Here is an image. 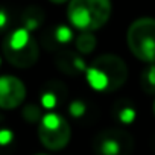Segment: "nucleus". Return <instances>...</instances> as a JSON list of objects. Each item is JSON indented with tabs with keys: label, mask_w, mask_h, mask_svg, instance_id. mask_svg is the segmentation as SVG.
<instances>
[{
	"label": "nucleus",
	"mask_w": 155,
	"mask_h": 155,
	"mask_svg": "<svg viewBox=\"0 0 155 155\" xmlns=\"http://www.w3.org/2000/svg\"><path fill=\"white\" fill-rule=\"evenodd\" d=\"M59 88H62L61 82H58L55 87H47L44 90V93L41 94V102H43V107L44 108L53 110L56 105L61 104V101L65 96V88L61 90V91H59Z\"/></svg>",
	"instance_id": "nucleus-9"
},
{
	"label": "nucleus",
	"mask_w": 155,
	"mask_h": 155,
	"mask_svg": "<svg viewBox=\"0 0 155 155\" xmlns=\"http://www.w3.org/2000/svg\"><path fill=\"white\" fill-rule=\"evenodd\" d=\"M21 20H23V28L28 29L29 32H32V31L38 29L43 25V21H44V12L40 8L32 6V8H28L23 12Z\"/></svg>",
	"instance_id": "nucleus-10"
},
{
	"label": "nucleus",
	"mask_w": 155,
	"mask_h": 155,
	"mask_svg": "<svg viewBox=\"0 0 155 155\" xmlns=\"http://www.w3.org/2000/svg\"><path fill=\"white\" fill-rule=\"evenodd\" d=\"M126 44L131 53L147 64H155V18L134 20L126 32Z\"/></svg>",
	"instance_id": "nucleus-4"
},
{
	"label": "nucleus",
	"mask_w": 155,
	"mask_h": 155,
	"mask_svg": "<svg viewBox=\"0 0 155 155\" xmlns=\"http://www.w3.org/2000/svg\"><path fill=\"white\" fill-rule=\"evenodd\" d=\"M38 138L49 150L64 149L71 138L70 123L58 113H47L38 125Z\"/></svg>",
	"instance_id": "nucleus-5"
},
{
	"label": "nucleus",
	"mask_w": 155,
	"mask_h": 155,
	"mask_svg": "<svg viewBox=\"0 0 155 155\" xmlns=\"http://www.w3.org/2000/svg\"><path fill=\"white\" fill-rule=\"evenodd\" d=\"M2 50L6 61L18 68L32 67L40 58V46L34 35L25 28L9 32L3 40Z\"/></svg>",
	"instance_id": "nucleus-3"
},
{
	"label": "nucleus",
	"mask_w": 155,
	"mask_h": 155,
	"mask_svg": "<svg viewBox=\"0 0 155 155\" xmlns=\"http://www.w3.org/2000/svg\"><path fill=\"white\" fill-rule=\"evenodd\" d=\"M71 38H73V32L70 31V28H67V26H58V28H55V41L56 43L65 44Z\"/></svg>",
	"instance_id": "nucleus-13"
},
{
	"label": "nucleus",
	"mask_w": 155,
	"mask_h": 155,
	"mask_svg": "<svg viewBox=\"0 0 155 155\" xmlns=\"http://www.w3.org/2000/svg\"><path fill=\"white\" fill-rule=\"evenodd\" d=\"M111 9V0H70L67 18L76 29L94 32L108 23Z\"/></svg>",
	"instance_id": "nucleus-2"
},
{
	"label": "nucleus",
	"mask_w": 155,
	"mask_h": 155,
	"mask_svg": "<svg viewBox=\"0 0 155 155\" xmlns=\"http://www.w3.org/2000/svg\"><path fill=\"white\" fill-rule=\"evenodd\" d=\"M152 111H153V114H155V101H153V104H152Z\"/></svg>",
	"instance_id": "nucleus-19"
},
{
	"label": "nucleus",
	"mask_w": 155,
	"mask_h": 155,
	"mask_svg": "<svg viewBox=\"0 0 155 155\" xmlns=\"http://www.w3.org/2000/svg\"><path fill=\"white\" fill-rule=\"evenodd\" d=\"M37 155H47V153H37Z\"/></svg>",
	"instance_id": "nucleus-20"
},
{
	"label": "nucleus",
	"mask_w": 155,
	"mask_h": 155,
	"mask_svg": "<svg viewBox=\"0 0 155 155\" xmlns=\"http://www.w3.org/2000/svg\"><path fill=\"white\" fill-rule=\"evenodd\" d=\"M8 26H9V14L5 6L0 5V34L5 32L8 29Z\"/></svg>",
	"instance_id": "nucleus-17"
},
{
	"label": "nucleus",
	"mask_w": 155,
	"mask_h": 155,
	"mask_svg": "<svg viewBox=\"0 0 155 155\" xmlns=\"http://www.w3.org/2000/svg\"><path fill=\"white\" fill-rule=\"evenodd\" d=\"M23 117H25L28 122L34 123V122H40V120L43 119V114H41V110H40L38 107H35V105H28V107L23 110Z\"/></svg>",
	"instance_id": "nucleus-14"
},
{
	"label": "nucleus",
	"mask_w": 155,
	"mask_h": 155,
	"mask_svg": "<svg viewBox=\"0 0 155 155\" xmlns=\"http://www.w3.org/2000/svg\"><path fill=\"white\" fill-rule=\"evenodd\" d=\"M117 117L123 123H131L135 119V110L131 105H128V107H119L117 108Z\"/></svg>",
	"instance_id": "nucleus-15"
},
{
	"label": "nucleus",
	"mask_w": 155,
	"mask_h": 155,
	"mask_svg": "<svg viewBox=\"0 0 155 155\" xmlns=\"http://www.w3.org/2000/svg\"><path fill=\"white\" fill-rule=\"evenodd\" d=\"M56 67L65 73V74H70V76H76L82 71L87 70L85 67V62L82 61V58L71 52V50H61L58 55H56Z\"/></svg>",
	"instance_id": "nucleus-8"
},
{
	"label": "nucleus",
	"mask_w": 155,
	"mask_h": 155,
	"mask_svg": "<svg viewBox=\"0 0 155 155\" xmlns=\"http://www.w3.org/2000/svg\"><path fill=\"white\" fill-rule=\"evenodd\" d=\"M26 97V87L21 79L11 74L0 76V108L14 110L23 104Z\"/></svg>",
	"instance_id": "nucleus-7"
},
{
	"label": "nucleus",
	"mask_w": 155,
	"mask_h": 155,
	"mask_svg": "<svg viewBox=\"0 0 155 155\" xmlns=\"http://www.w3.org/2000/svg\"><path fill=\"white\" fill-rule=\"evenodd\" d=\"M141 88L147 94H155V64H149L140 76Z\"/></svg>",
	"instance_id": "nucleus-12"
},
{
	"label": "nucleus",
	"mask_w": 155,
	"mask_h": 155,
	"mask_svg": "<svg viewBox=\"0 0 155 155\" xmlns=\"http://www.w3.org/2000/svg\"><path fill=\"white\" fill-rule=\"evenodd\" d=\"M52 3H56V5H61V3H65V2H70V0H50Z\"/></svg>",
	"instance_id": "nucleus-18"
},
{
	"label": "nucleus",
	"mask_w": 155,
	"mask_h": 155,
	"mask_svg": "<svg viewBox=\"0 0 155 155\" xmlns=\"http://www.w3.org/2000/svg\"><path fill=\"white\" fill-rule=\"evenodd\" d=\"M87 82L96 91L113 93L123 87L128 78V67L125 61L113 53L97 56L85 70Z\"/></svg>",
	"instance_id": "nucleus-1"
},
{
	"label": "nucleus",
	"mask_w": 155,
	"mask_h": 155,
	"mask_svg": "<svg viewBox=\"0 0 155 155\" xmlns=\"http://www.w3.org/2000/svg\"><path fill=\"white\" fill-rule=\"evenodd\" d=\"M134 138L129 132L120 128H108L96 134L93 150L96 155H131Z\"/></svg>",
	"instance_id": "nucleus-6"
},
{
	"label": "nucleus",
	"mask_w": 155,
	"mask_h": 155,
	"mask_svg": "<svg viewBox=\"0 0 155 155\" xmlns=\"http://www.w3.org/2000/svg\"><path fill=\"white\" fill-rule=\"evenodd\" d=\"M74 44H76V49H78L79 53L88 55V53H91L94 50V47L97 44V40H96V37L91 32H82L81 35H78Z\"/></svg>",
	"instance_id": "nucleus-11"
},
{
	"label": "nucleus",
	"mask_w": 155,
	"mask_h": 155,
	"mask_svg": "<svg viewBox=\"0 0 155 155\" xmlns=\"http://www.w3.org/2000/svg\"><path fill=\"white\" fill-rule=\"evenodd\" d=\"M68 113L73 116V117H81V116H84V113H85V104L82 102V101H73L71 104H70V108H68Z\"/></svg>",
	"instance_id": "nucleus-16"
}]
</instances>
